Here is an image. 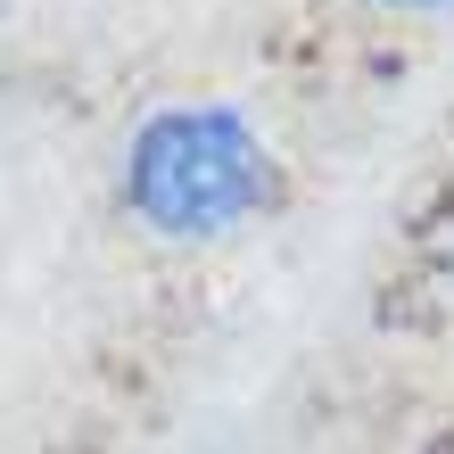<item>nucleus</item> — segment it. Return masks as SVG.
Instances as JSON below:
<instances>
[{
    "label": "nucleus",
    "instance_id": "obj_1",
    "mask_svg": "<svg viewBox=\"0 0 454 454\" xmlns=\"http://www.w3.org/2000/svg\"><path fill=\"white\" fill-rule=\"evenodd\" d=\"M273 199V149L223 99H174L124 149V207L157 239H215Z\"/></svg>",
    "mask_w": 454,
    "mask_h": 454
},
{
    "label": "nucleus",
    "instance_id": "obj_2",
    "mask_svg": "<svg viewBox=\"0 0 454 454\" xmlns=\"http://www.w3.org/2000/svg\"><path fill=\"white\" fill-rule=\"evenodd\" d=\"M388 9H454V0H388Z\"/></svg>",
    "mask_w": 454,
    "mask_h": 454
}]
</instances>
